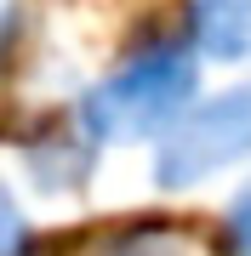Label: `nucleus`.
Returning a JSON list of instances; mask_svg holds the SVG:
<instances>
[{
    "label": "nucleus",
    "instance_id": "1",
    "mask_svg": "<svg viewBox=\"0 0 251 256\" xmlns=\"http://www.w3.org/2000/svg\"><path fill=\"white\" fill-rule=\"evenodd\" d=\"M194 86H200V57L183 46H154L137 52L131 63L86 92L80 102V126L92 131V142H131V137H166V131L194 108Z\"/></svg>",
    "mask_w": 251,
    "mask_h": 256
},
{
    "label": "nucleus",
    "instance_id": "2",
    "mask_svg": "<svg viewBox=\"0 0 251 256\" xmlns=\"http://www.w3.org/2000/svg\"><path fill=\"white\" fill-rule=\"evenodd\" d=\"M240 160H251V86L217 92L177 120L154 148V182L183 194Z\"/></svg>",
    "mask_w": 251,
    "mask_h": 256
},
{
    "label": "nucleus",
    "instance_id": "3",
    "mask_svg": "<svg viewBox=\"0 0 251 256\" xmlns=\"http://www.w3.org/2000/svg\"><path fill=\"white\" fill-rule=\"evenodd\" d=\"M188 40L205 63L251 57V0H188Z\"/></svg>",
    "mask_w": 251,
    "mask_h": 256
},
{
    "label": "nucleus",
    "instance_id": "4",
    "mask_svg": "<svg viewBox=\"0 0 251 256\" xmlns=\"http://www.w3.org/2000/svg\"><path fill=\"white\" fill-rule=\"evenodd\" d=\"M23 245H29V216L12 200V188L0 182V256H23Z\"/></svg>",
    "mask_w": 251,
    "mask_h": 256
},
{
    "label": "nucleus",
    "instance_id": "5",
    "mask_svg": "<svg viewBox=\"0 0 251 256\" xmlns=\"http://www.w3.org/2000/svg\"><path fill=\"white\" fill-rule=\"evenodd\" d=\"M223 228H228V245H234V256H251V182H245V188L228 200Z\"/></svg>",
    "mask_w": 251,
    "mask_h": 256
},
{
    "label": "nucleus",
    "instance_id": "6",
    "mask_svg": "<svg viewBox=\"0 0 251 256\" xmlns=\"http://www.w3.org/2000/svg\"><path fill=\"white\" fill-rule=\"evenodd\" d=\"M109 256H194V250H188V245H177V239L143 234V239H126V245H114Z\"/></svg>",
    "mask_w": 251,
    "mask_h": 256
},
{
    "label": "nucleus",
    "instance_id": "7",
    "mask_svg": "<svg viewBox=\"0 0 251 256\" xmlns=\"http://www.w3.org/2000/svg\"><path fill=\"white\" fill-rule=\"evenodd\" d=\"M12 18H18V0H0V46H6V34H12Z\"/></svg>",
    "mask_w": 251,
    "mask_h": 256
}]
</instances>
